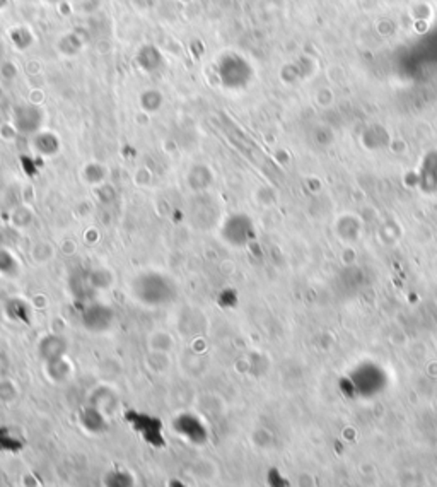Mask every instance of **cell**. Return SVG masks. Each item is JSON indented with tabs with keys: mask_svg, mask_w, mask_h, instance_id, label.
Wrapping results in <instances>:
<instances>
[{
	"mask_svg": "<svg viewBox=\"0 0 437 487\" xmlns=\"http://www.w3.org/2000/svg\"><path fill=\"white\" fill-rule=\"evenodd\" d=\"M130 291L135 301L151 308L170 305L178 294L176 282L168 274L157 270H147L135 275L130 284Z\"/></svg>",
	"mask_w": 437,
	"mask_h": 487,
	"instance_id": "1",
	"label": "cell"
},
{
	"mask_svg": "<svg viewBox=\"0 0 437 487\" xmlns=\"http://www.w3.org/2000/svg\"><path fill=\"white\" fill-rule=\"evenodd\" d=\"M80 320H82V325L86 327V330L101 333V332L110 330V328L113 327L114 312L108 305L93 301V303H87L86 308L82 310Z\"/></svg>",
	"mask_w": 437,
	"mask_h": 487,
	"instance_id": "2",
	"label": "cell"
},
{
	"mask_svg": "<svg viewBox=\"0 0 437 487\" xmlns=\"http://www.w3.org/2000/svg\"><path fill=\"white\" fill-rule=\"evenodd\" d=\"M253 224L244 214H232L224 221L221 236L231 247H244L251 240Z\"/></svg>",
	"mask_w": 437,
	"mask_h": 487,
	"instance_id": "3",
	"label": "cell"
},
{
	"mask_svg": "<svg viewBox=\"0 0 437 487\" xmlns=\"http://www.w3.org/2000/svg\"><path fill=\"white\" fill-rule=\"evenodd\" d=\"M175 431L193 444H203L209 439V433H207L205 424L202 423L200 417L190 412L179 414L176 417Z\"/></svg>",
	"mask_w": 437,
	"mask_h": 487,
	"instance_id": "4",
	"label": "cell"
},
{
	"mask_svg": "<svg viewBox=\"0 0 437 487\" xmlns=\"http://www.w3.org/2000/svg\"><path fill=\"white\" fill-rule=\"evenodd\" d=\"M38 352H40V358L45 363H53L59 361V359L65 358V352H67V342H65L64 337L60 335H47L41 339L40 346H38Z\"/></svg>",
	"mask_w": 437,
	"mask_h": 487,
	"instance_id": "5",
	"label": "cell"
},
{
	"mask_svg": "<svg viewBox=\"0 0 437 487\" xmlns=\"http://www.w3.org/2000/svg\"><path fill=\"white\" fill-rule=\"evenodd\" d=\"M80 424L89 433H101L106 429V414L94 405L86 407L80 414Z\"/></svg>",
	"mask_w": 437,
	"mask_h": 487,
	"instance_id": "6",
	"label": "cell"
},
{
	"mask_svg": "<svg viewBox=\"0 0 437 487\" xmlns=\"http://www.w3.org/2000/svg\"><path fill=\"white\" fill-rule=\"evenodd\" d=\"M128 421L135 426L139 431H142V435H145V438L151 439L152 436H161V424L159 421L154 419V417L147 416V414H128Z\"/></svg>",
	"mask_w": 437,
	"mask_h": 487,
	"instance_id": "7",
	"label": "cell"
},
{
	"mask_svg": "<svg viewBox=\"0 0 437 487\" xmlns=\"http://www.w3.org/2000/svg\"><path fill=\"white\" fill-rule=\"evenodd\" d=\"M21 272V263L17 262L13 252L7 248H0V275L3 277H16Z\"/></svg>",
	"mask_w": 437,
	"mask_h": 487,
	"instance_id": "8",
	"label": "cell"
},
{
	"mask_svg": "<svg viewBox=\"0 0 437 487\" xmlns=\"http://www.w3.org/2000/svg\"><path fill=\"white\" fill-rule=\"evenodd\" d=\"M106 487H133V477L124 469H113L105 475Z\"/></svg>",
	"mask_w": 437,
	"mask_h": 487,
	"instance_id": "9",
	"label": "cell"
},
{
	"mask_svg": "<svg viewBox=\"0 0 437 487\" xmlns=\"http://www.w3.org/2000/svg\"><path fill=\"white\" fill-rule=\"evenodd\" d=\"M172 346H175V340H172L170 333L156 332L154 335H152L151 347L154 352H164V354H168V352L172 349Z\"/></svg>",
	"mask_w": 437,
	"mask_h": 487,
	"instance_id": "10",
	"label": "cell"
},
{
	"mask_svg": "<svg viewBox=\"0 0 437 487\" xmlns=\"http://www.w3.org/2000/svg\"><path fill=\"white\" fill-rule=\"evenodd\" d=\"M47 371L50 375V378L55 379V381H62L68 377V373H71V366H68V363L64 359H59V361H53L47 364Z\"/></svg>",
	"mask_w": 437,
	"mask_h": 487,
	"instance_id": "11",
	"label": "cell"
},
{
	"mask_svg": "<svg viewBox=\"0 0 437 487\" xmlns=\"http://www.w3.org/2000/svg\"><path fill=\"white\" fill-rule=\"evenodd\" d=\"M9 314L13 318H16L19 321H26L28 324L29 321V308L28 305H26L24 301H21V299H13V301L9 303Z\"/></svg>",
	"mask_w": 437,
	"mask_h": 487,
	"instance_id": "12",
	"label": "cell"
},
{
	"mask_svg": "<svg viewBox=\"0 0 437 487\" xmlns=\"http://www.w3.org/2000/svg\"><path fill=\"white\" fill-rule=\"evenodd\" d=\"M17 397V390L10 379H0V400L13 402Z\"/></svg>",
	"mask_w": 437,
	"mask_h": 487,
	"instance_id": "13",
	"label": "cell"
}]
</instances>
